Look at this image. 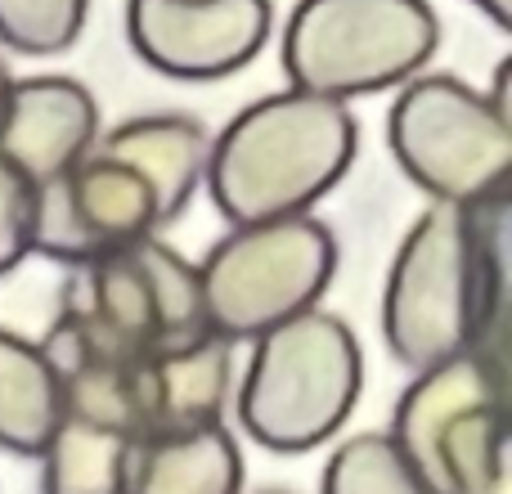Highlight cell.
Returning a JSON list of instances; mask_svg holds the SVG:
<instances>
[{"label": "cell", "instance_id": "cell-21", "mask_svg": "<svg viewBox=\"0 0 512 494\" xmlns=\"http://www.w3.org/2000/svg\"><path fill=\"white\" fill-rule=\"evenodd\" d=\"M468 5L481 9V14H486L499 32H512V0H468Z\"/></svg>", "mask_w": 512, "mask_h": 494}, {"label": "cell", "instance_id": "cell-7", "mask_svg": "<svg viewBox=\"0 0 512 494\" xmlns=\"http://www.w3.org/2000/svg\"><path fill=\"white\" fill-rule=\"evenodd\" d=\"M337 274V239L310 212L230 225L198 261L207 328L225 342H252L265 328L319 306Z\"/></svg>", "mask_w": 512, "mask_h": 494}, {"label": "cell", "instance_id": "cell-12", "mask_svg": "<svg viewBox=\"0 0 512 494\" xmlns=\"http://www.w3.org/2000/svg\"><path fill=\"white\" fill-rule=\"evenodd\" d=\"M234 400V342L212 328L180 342L153 346L144 360V418L153 432H189V427L225 423Z\"/></svg>", "mask_w": 512, "mask_h": 494}, {"label": "cell", "instance_id": "cell-16", "mask_svg": "<svg viewBox=\"0 0 512 494\" xmlns=\"http://www.w3.org/2000/svg\"><path fill=\"white\" fill-rule=\"evenodd\" d=\"M59 418V382L41 342L0 328V450L36 459Z\"/></svg>", "mask_w": 512, "mask_h": 494}, {"label": "cell", "instance_id": "cell-13", "mask_svg": "<svg viewBox=\"0 0 512 494\" xmlns=\"http://www.w3.org/2000/svg\"><path fill=\"white\" fill-rule=\"evenodd\" d=\"M95 149L113 153L149 185L162 225H171L207 180L212 131L189 113H140L95 135Z\"/></svg>", "mask_w": 512, "mask_h": 494}, {"label": "cell", "instance_id": "cell-6", "mask_svg": "<svg viewBox=\"0 0 512 494\" xmlns=\"http://www.w3.org/2000/svg\"><path fill=\"white\" fill-rule=\"evenodd\" d=\"M387 149L432 203L481 207L508 198L512 117L454 72H418L396 86Z\"/></svg>", "mask_w": 512, "mask_h": 494}, {"label": "cell", "instance_id": "cell-11", "mask_svg": "<svg viewBox=\"0 0 512 494\" xmlns=\"http://www.w3.org/2000/svg\"><path fill=\"white\" fill-rule=\"evenodd\" d=\"M99 104L72 77H14L0 113V158L27 180L50 185L90 153Z\"/></svg>", "mask_w": 512, "mask_h": 494}, {"label": "cell", "instance_id": "cell-3", "mask_svg": "<svg viewBox=\"0 0 512 494\" xmlns=\"http://www.w3.org/2000/svg\"><path fill=\"white\" fill-rule=\"evenodd\" d=\"M248 346L230 405L261 450L306 454L342 432L364 391L360 337L342 315L310 306Z\"/></svg>", "mask_w": 512, "mask_h": 494}, {"label": "cell", "instance_id": "cell-10", "mask_svg": "<svg viewBox=\"0 0 512 494\" xmlns=\"http://www.w3.org/2000/svg\"><path fill=\"white\" fill-rule=\"evenodd\" d=\"M270 0H126L135 59L171 81H225L265 50Z\"/></svg>", "mask_w": 512, "mask_h": 494}, {"label": "cell", "instance_id": "cell-1", "mask_svg": "<svg viewBox=\"0 0 512 494\" xmlns=\"http://www.w3.org/2000/svg\"><path fill=\"white\" fill-rule=\"evenodd\" d=\"M508 198L432 203L391 256L382 337L409 369L499 346L508 306Z\"/></svg>", "mask_w": 512, "mask_h": 494}, {"label": "cell", "instance_id": "cell-4", "mask_svg": "<svg viewBox=\"0 0 512 494\" xmlns=\"http://www.w3.org/2000/svg\"><path fill=\"white\" fill-rule=\"evenodd\" d=\"M387 432L436 494H512L504 351L481 346L414 369Z\"/></svg>", "mask_w": 512, "mask_h": 494}, {"label": "cell", "instance_id": "cell-19", "mask_svg": "<svg viewBox=\"0 0 512 494\" xmlns=\"http://www.w3.org/2000/svg\"><path fill=\"white\" fill-rule=\"evenodd\" d=\"M32 207H36V185H27L0 158V279L32 256Z\"/></svg>", "mask_w": 512, "mask_h": 494}, {"label": "cell", "instance_id": "cell-9", "mask_svg": "<svg viewBox=\"0 0 512 494\" xmlns=\"http://www.w3.org/2000/svg\"><path fill=\"white\" fill-rule=\"evenodd\" d=\"M158 230L162 216L149 185L95 144L72 171H63L50 185H36L32 256L59 261L68 270H81Z\"/></svg>", "mask_w": 512, "mask_h": 494}, {"label": "cell", "instance_id": "cell-14", "mask_svg": "<svg viewBox=\"0 0 512 494\" xmlns=\"http://www.w3.org/2000/svg\"><path fill=\"white\" fill-rule=\"evenodd\" d=\"M126 494H243L239 441L225 423L144 436Z\"/></svg>", "mask_w": 512, "mask_h": 494}, {"label": "cell", "instance_id": "cell-23", "mask_svg": "<svg viewBox=\"0 0 512 494\" xmlns=\"http://www.w3.org/2000/svg\"><path fill=\"white\" fill-rule=\"evenodd\" d=\"M274 494H283V490H274Z\"/></svg>", "mask_w": 512, "mask_h": 494}, {"label": "cell", "instance_id": "cell-22", "mask_svg": "<svg viewBox=\"0 0 512 494\" xmlns=\"http://www.w3.org/2000/svg\"><path fill=\"white\" fill-rule=\"evenodd\" d=\"M9 86H14V72H9V63L0 59V113H5V99H9Z\"/></svg>", "mask_w": 512, "mask_h": 494}, {"label": "cell", "instance_id": "cell-8", "mask_svg": "<svg viewBox=\"0 0 512 494\" xmlns=\"http://www.w3.org/2000/svg\"><path fill=\"white\" fill-rule=\"evenodd\" d=\"M63 292L77 297L99 324H108L117 337L144 351L207 328L198 261L162 243L158 234L81 265Z\"/></svg>", "mask_w": 512, "mask_h": 494}, {"label": "cell", "instance_id": "cell-20", "mask_svg": "<svg viewBox=\"0 0 512 494\" xmlns=\"http://www.w3.org/2000/svg\"><path fill=\"white\" fill-rule=\"evenodd\" d=\"M508 81H512V59H499V68H495V86L486 90V99L499 108V113H508V117H512V90H508Z\"/></svg>", "mask_w": 512, "mask_h": 494}, {"label": "cell", "instance_id": "cell-5", "mask_svg": "<svg viewBox=\"0 0 512 494\" xmlns=\"http://www.w3.org/2000/svg\"><path fill=\"white\" fill-rule=\"evenodd\" d=\"M441 18L427 0H297L283 27V72L328 99L396 90L432 63Z\"/></svg>", "mask_w": 512, "mask_h": 494}, {"label": "cell", "instance_id": "cell-18", "mask_svg": "<svg viewBox=\"0 0 512 494\" xmlns=\"http://www.w3.org/2000/svg\"><path fill=\"white\" fill-rule=\"evenodd\" d=\"M90 0H0V45L14 54H63L81 41Z\"/></svg>", "mask_w": 512, "mask_h": 494}, {"label": "cell", "instance_id": "cell-2", "mask_svg": "<svg viewBox=\"0 0 512 494\" xmlns=\"http://www.w3.org/2000/svg\"><path fill=\"white\" fill-rule=\"evenodd\" d=\"M355 149L360 126L351 104L288 86L252 99L212 135L203 185L230 225L301 216L342 185Z\"/></svg>", "mask_w": 512, "mask_h": 494}, {"label": "cell", "instance_id": "cell-15", "mask_svg": "<svg viewBox=\"0 0 512 494\" xmlns=\"http://www.w3.org/2000/svg\"><path fill=\"white\" fill-rule=\"evenodd\" d=\"M140 436L90 414L59 409L41 445V490L45 494H126L131 459Z\"/></svg>", "mask_w": 512, "mask_h": 494}, {"label": "cell", "instance_id": "cell-17", "mask_svg": "<svg viewBox=\"0 0 512 494\" xmlns=\"http://www.w3.org/2000/svg\"><path fill=\"white\" fill-rule=\"evenodd\" d=\"M319 494H436L418 477L391 432H360L346 436L324 463Z\"/></svg>", "mask_w": 512, "mask_h": 494}]
</instances>
